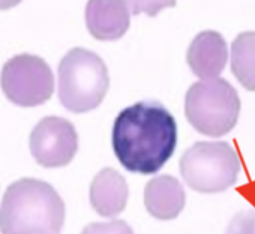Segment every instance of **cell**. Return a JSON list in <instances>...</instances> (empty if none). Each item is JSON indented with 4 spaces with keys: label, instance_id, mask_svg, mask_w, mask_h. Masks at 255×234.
I'll list each match as a JSON object with an SVG mask.
<instances>
[{
    "label": "cell",
    "instance_id": "6da1fadb",
    "mask_svg": "<svg viewBox=\"0 0 255 234\" xmlns=\"http://www.w3.org/2000/svg\"><path fill=\"white\" fill-rule=\"evenodd\" d=\"M111 146L116 158L128 171L155 174L176 150V119L161 102L140 101L117 114Z\"/></svg>",
    "mask_w": 255,
    "mask_h": 234
},
{
    "label": "cell",
    "instance_id": "7a4b0ae2",
    "mask_svg": "<svg viewBox=\"0 0 255 234\" xmlns=\"http://www.w3.org/2000/svg\"><path fill=\"white\" fill-rule=\"evenodd\" d=\"M65 203L59 192L39 179H20L9 185L0 204L2 234H60Z\"/></svg>",
    "mask_w": 255,
    "mask_h": 234
},
{
    "label": "cell",
    "instance_id": "3957f363",
    "mask_svg": "<svg viewBox=\"0 0 255 234\" xmlns=\"http://www.w3.org/2000/svg\"><path fill=\"white\" fill-rule=\"evenodd\" d=\"M240 98L224 78L194 83L185 96V114L195 131L207 137H222L237 123Z\"/></svg>",
    "mask_w": 255,
    "mask_h": 234
},
{
    "label": "cell",
    "instance_id": "277c9868",
    "mask_svg": "<svg viewBox=\"0 0 255 234\" xmlns=\"http://www.w3.org/2000/svg\"><path fill=\"white\" fill-rule=\"evenodd\" d=\"M59 99L74 113L96 108L110 84L104 60L93 51L72 48L59 63Z\"/></svg>",
    "mask_w": 255,
    "mask_h": 234
},
{
    "label": "cell",
    "instance_id": "5b68a950",
    "mask_svg": "<svg viewBox=\"0 0 255 234\" xmlns=\"http://www.w3.org/2000/svg\"><path fill=\"white\" fill-rule=\"evenodd\" d=\"M240 171L237 153L224 141H198L180 159V173L197 192L215 194L233 186Z\"/></svg>",
    "mask_w": 255,
    "mask_h": 234
},
{
    "label": "cell",
    "instance_id": "8992f818",
    "mask_svg": "<svg viewBox=\"0 0 255 234\" xmlns=\"http://www.w3.org/2000/svg\"><path fill=\"white\" fill-rule=\"evenodd\" d=\"M0 84L11 102L20 107H35L51 98L54 75L42 57L18 54L5 63Z\"/></svg>",
    "mask_w": 255,
    "mask_h": 234
},
{
    "label": "cell",
    "instance_id": "52a82bcc",
    "mask_svg": "<svg viewBox=\"0 0 255 234\" xmlns=\"http://www.w3.org/2000/svg\"><path fill=\"white\" fill-rule=\"evenodd\" d=\"M77 149V131L63 117H44L30 134V152L35 161L45 168L68 165L74 159Z\"/></svg>",
    "mask_w": 255,
    "mask_h": 234
},
{
    "label": "cell",
    "instance_id": "ba28073f",
    "mask_svg": "<svg viewBox=\"0 0 255 234\" xmlns=\"http://www.w3.org/2000/svg\"><path fill=\"white\" fill-rule=\"evenodd\" d=\"M84 17L90 35L99 41L122 38L131 24V12L123 0H89Z\"/></svg>",
    "mask_w": 255,
    "mask_h": 234
},
{
    "label": "cell",
    "instance_id": "9c48e42d",
    "mask_svg": "<svg viewBox=\"0 0 255 234\" xmlns=\"http://www.w3.org/2000/svg\"><path fill=\"white\" fill-rule=\"evenodd\" d=\"M228 59L225 39L215 30L198 33L191 42L186 62L191 71L201 80L218 78Z\"/></svg>",
    "mask_w": 255,
    "mask_h": 234
},
{
    "label": "cell",
    "instance_id": "30bf717a",
    "mask_svg": "<svg viewBox=\"0 0 255 234\" xmlns=\"http://www.w3.org/2000/svg\"><path fill=\"white\" fill-rule=\"evenodd\" d=\"M185 189L180 182L168 174L153 177L144 189V204L158 219H174L185 207Z\"/></svg>",
    "mask_w": 255,
    "mask_h": 234
},
{
    "label": "cell",
    "instance_id": "8fae6325",
    "mask_svg": "<svg viewBox=\"0 0 255 234\" xmlns=\"http://www.w3.org/2000/svg\"><path fill=\"white\" fill-rule=\"evenodd\" d=\"M129 188L126 180L113 168L101 170L90 185V204L105 218L119 215L128 203Z\"/></svg>",
    "mask_w": 255,
    "mask_h": 234
},
{
    "label": "cell",
    "instance_id": "7c38bea8",
    "mask_svg": "<svg viewBox=\"0 0 255 234\" xmlns=\"http://www.w3.org/2000/svg\"><path fill=\"white\" fill-rule=\"evenodd\" d=\"M230 65L239 83L255 92V32L240 33L231 44Z\"/></svg>",
    "mask_w": 255,
    "mask_h": 234
},
{
    "label": "cell",
    "instance_id": "4fadbf2b",
    "mask_svg": "<svg viewBox=\"0 0 255 234\" xmlns=\"http://www.w3.org/2000/svg\"><path fill=\"white\" fill-rule=\"evenodd\" d=\"M123 2L134 15L147 14L149 17H156L162 9L176 6V0H123Z\"/></svg>",
    "mask_w": 255,
    "mask_h": 234
},
{
    "label": "cell",
    "instance_id": "5bb4252c",
    "mask_svg": "<svg viewBox=\"0 0 255 234\" xmlns=\"http://www.w3.org/2000/svg\"><path fill=\"white\" fill-rule=\"evenodd\" d=\"M81 234H134V230L126 221L113 219L108 222H92L83 228Z\"/></svg>",
    "mask_w": 255,
    "mask_h": 234
},
{
    "label": "cell",
    "instance_id": "9a60e30c",
    "mask_svg": "<svg viewBox=\"0 0 255 234\" xmlns=\"http://www.w3.org/2000/svg\"><path fill=\"white\" fill-rule=\"evenodd\" d=\"M225 234H255V210H243L234 215Z\"/></svg>",
    "mask_w": 255,
    "mask_h": 234
},
{
    "label": "cell",
    "instance_id": "2e32d148",
    "mask_svg": "<svg viewBox=\"0 0 255 234\" xmlns=\"http://www.w3.org/2000/svg\"><path fill=\"white\" fill-rule=\"evenodd\" d=\"M21 0H0V11H6L17 6Z\"/></svg>",
    "mask_w": 255,
    "mask_h": 234
}]
</instances>
